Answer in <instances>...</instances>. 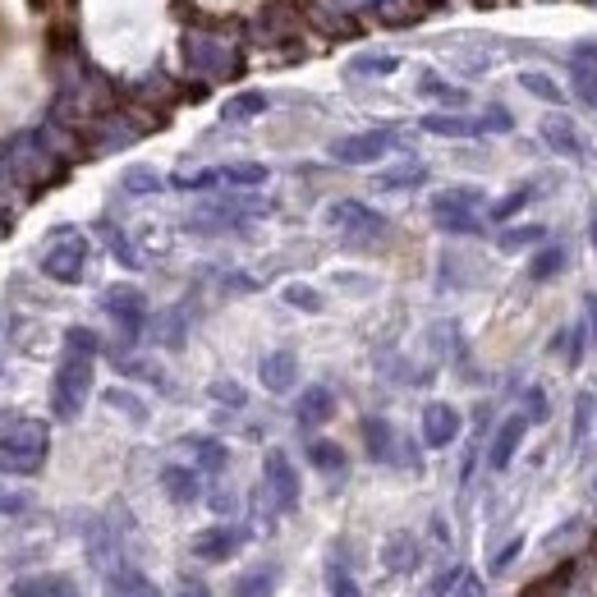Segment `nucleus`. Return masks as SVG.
<instances>
[{
    "label": "nucleus",
    "mask_w": 597,
    "mask_h": 597,
    "mask_svg": "<svg viewBox=\"0 0 597 597\" xmlns=\"http://www.w3.org/2000/svg\"><path fill=\"white\" fill-rule=\"evenodd\" d=\"M51 432L37 419H0V473L5 478H33L47 469Z\"/></svg>",
    "instance_id": "obj_1"
},
{
    "label": "nucleus",
    "mask_w": 597,
    "mask_h": 597,
    "mask_svg": "<svg viewBox=\"0 0 597 597\" xmlns=\"http://www.w3.org/2000/svg\"><path fill=\"white\" fill-rule=\"evenodd\" d=\"M88 390H92V355L65 345V355L55 363V377H51V419L74 423L78 409L88 405Z\"/></svg>",
    "instance_id": "obj_2"
},
{
    "label": "nucleus",
    "mask_w": 597,
    "mask_h": 597,
    "mask_svg": "<svg viewBox=\"0 0 597 597\" xmlns=\"http://www.w3.org/2000/svg\"><path fill=\"white\" fill-rule=\"evenodd\" d=\"M42 276H51L55 285H78L88 272V239L84 235H74L70 225H60V231L47 239V249H42Z\"/></svg>",
    "instance_id": "obj_3"
},
{
    "label": "nucleus",
    "mask_w": 597,
    "mask_h": 597,
    "mask_svg": "<svg viewBox=\"0 0 597 597\" xmlns=\"http://www.w3.org/2000/svg\"><path fill=\"white\" fill-rule=\"evenodd\" d=\"M266 487H272L281 510L299 506V473H295L290 460H285V450H272V456H266Z\"/></svg>",
    "instance_id": "obj_4"
},
{
    "label": "nucleus",
    "mask_w": 597,
    "mask_h": 597,
    "mask_svg": "<svg viewBox=\"0 0 597 597\" xmlns=\"http://www.w3.org/2000/svg\"><path fill=\"white\" fill-rule=\"evenodd\" d=\"M101 308L125 326V336H138V326H142V295L134 290V285H115V290L101 295Z\"/></svg>",
    "instance_id": "obj_5"
},
{
    "label": "nucleus",
    "mask_w": 597,
    "mask_h": 597,
    "mask_svg": "<svg viewBox=\"0 0 597 597\" xmlns=\"http://www.w3.org/2000/svg\"><path fill=\"white\" fill-rule=\"evenodd\" d=\"M239 543H244L239 528L216 524V528H202L194 538V556H198V561H231V556L239 551Z\"/></svg>",
    "instance_id": "obj_6"
},
{
    "label": "nucleus",
    "mask_w": 597,
    "mask_h": 597,
    "mask_svg": "<svg viewBox=\"0 0 597 597\" xmlns=\"http://www.w3.org/2000/svg\"><path fill=\"white\" fill-rule=\"evenodd\" d=\"M460 432V414L450 405H427L423 409V441L427 446H450Z\"/></svg>",
    "instance_id": "obj_7"
},
{
    "label": "nucleus",
    "mask_w": 597,
    "mask_h": 597,
    "mask_svg": "<svg viewBox=\"0 0 597 597\" xmlns=\"http://www.w3.org/2000/svg\"><path fill=\"white\" fill-rule=\"evenodd\" d=\"M386 148H390V134H355V138H340L332 152L340 161H355L359 166V161H377Z\"/></svg>",
    "instance_id": "obj_8"
},
{
    "label": "nucleus",
    "mask_w": 597,
    "mask_h": 597,
    "mask_svg": "<svg viewBox=\"0 0 597 597\" xmlns=\"http://www.w3.org/2000/svg\"><path fill=\"white\" fill-rule=\"evenodd\" d=\"M10 597H78L65 574H33V580L10 584Z\"/></svg>",
    "instance_id": "obj_9"
},
{
    "label": "nucleus",
    "mask_w": 597,
    "mask_h": 597,
    "mask_svg": "<svg viewBox=\"0 0 597 597\" xmlns=\"http://www.w3.org/2000/svg\"><path fill=\"white\" fill-rule=\"evenodd\" d=\"M161 487H166V497H171L175 506L198 501V473H194V469H184V464L161 469Z\"/></svg>",
    "instance_id": "obj_10"
},
{
    "label": "nucleus",
    "mask_w": 597,
    "mask_h": 597,
    "mask_svg": "<svg viewBox=\"0 0 597 597\" xmlns=\"http://www.w3.org/2000/svg\"><path fill=\"white\" fill-rule=\"evenodd\" d=\"M332 221H336V225H349V235H377V231H386V221H382L377 212L359 208V202H340V208L332 212Z\"/></svg>",
    "instance_id": "obj_11"
},
{
    "label": "nucleus",
    "mask_w": 597,
    "mask_h": 597,
    "mask_svg": "<svg viewBox=\"0 0 597 597\" xmlns=\"http://www.w3.org/2000/svg\"><path fill=\"white\" fill-rule=\"evenodd\" d=\"M382 565L396 570V574H409V570L419 565V543L409 538V533H396V538L382 547Z\"/></svg>",
    "instance_id": "obj_12"
},
{
    "label": "nucleus",
    "mask_w": 597,
    "mask_h": 597,
    "mask_svg": "<svg viewBox=\"0 0 597 597\" xmlns=\"http://www.w3.org/2000/svg\"><path fill=\"white\" fill-rule=\"evenodd\" d=\"M332 409H336L332 390L313 386V390H308V396L299 400V423H303V427H318V423H326V419H332Z\"/></svg>",
    "instance_id": "obj_13"
},
{
    "label": "nucleus",
    "mask_w": 597,
    "mask_h": 597,
    "mask_svg": "<svg viewBox=\"0 0 597 597\" xmlns=\"http://www.w3.org/2000/svg\"><path fill=\"white\" fill-rule=\"evenodd\" d=\"M107 597H161V593L148 574L125 570V574H115V580H107Z\"/></svg>",
    "instance_id": "obj_14"
},
{
    "label": "nucleus",
    "mask_w": 597,
    "mask_h": 597,
    "mask_svg": "<svg viewBox=\"0 0 597 597\" xmlns=\"http://www.w3.org/2000/svg\"><path fill=\"white\" fill-rule=\"evenodd\" d=\"M520 437H524V419H510L501 432H497V441H492V469H506L514 460V450H520Z\"/></svg>",
    "instance_id": "obj_15"
},
{
    "label": "nucleus",
    "mask_w": 597,
    "mask_h": 597,
    "mask_svg": "<svg viewBox=\"0 0 597 597\" xmlns=\"http://www.w3.org/2000/svg\"><path fill=\"white\" fill-rule=\"evenodd\" d=\"M262 382L272 390H290L295 386V355H272L262 363Z\"/></svg>",
    "instance_id": "obj_16"
},
{
    "label": "nucleus",
    "mask_w": 597,
    "mask_h": 597,
    "mask_svg": "<svg viewBox=\"0 0 597 597\" xmlns=\"http://www.w3.org/2000/svg\"><path fill=\"white\" fill-rule=\"evenodd\" d=\"M308 460H313L322 473H340L345 469V450L332 446V441H313V446H308Z\"/></svg>",
    "instance_id": "obj_17"
},
{
    "label": "nucleus",
    "mask_w": 597,
    "mask_h": 597,
    "mask_svg": "<svg viewBox=\"0 0 597 597\" xmlns=\"http://www.w3.org/2000/svg\"><path fill=\"white\" fill-rule=\"evenodd\" d=\"M272 593H276L272 570H253V574H244V580L235 584V597H272Z\"/></svg>",
    "instance_id": "obj_18"
},
{
    "label": "nucleus",
    "mask_w": 597,
    "mask_h": 597,
    "mask_svg": "<svg viewBox=\"0 0 597 597\" xmlns=\"http://www.w3.org/2000/svg\"><path fill=\"white\" fill-rule=\"evenodd\" d=\"M262 111H266V97L262 92H244V97H235L231 107H225V120H253Z\"/></svg>",
    "instance_id": "obj_19"
},
{
    "label": "nucleus",
    "mask_w": 597,
    "mask_h": 597,
    "mask_svg": "<svg viewBox=\"0 0 597 597\" xmlns=\"http://www.w3.org/2000/svg\"><path fill=\"white\" fill-rule=\"evenodd\" d=\"M363 437H368L373 460H386V456H390V427H386L382 419H368V423H363Z\"/></svg>",
    "instance_id": "obj_20"
},
{
    "label": "nucleus",
    "mask_w": 597,
    "mask_h": 597,
    "mask_svg": "<svg viewBox=\"0 0 597 597\" xmlns=\"http://www.w3.org/2000/svg\"><path fill=\"white\" fill-rule=\"evenodd\" d=\"M28 506H33L28 492H18V487H5V483H0V514H24Z\"/></svg>",
    "instance_id": "obj_21"
},
{
    "label": "nucleus",
    "mask_w": 597,
    "mask_h": 597,
    "mask_svg": "<svg viewBox=\"0 0 597 597\" xmlns=\"http://www.w3.org/2000/svg\"><path fill=\"white\" fill-rule=\"evenodd\" d=\"M107 405H111V409H125V414H129L134 423L148 419V409H142V405L129 396V390H107Z\"/></svg>",
    "instance_id": "obj_22"
},
{
    "label": "nucleus",
    "mask_w": 597,
    "mask_h": 597,
    "mask_svg": "<svg viewBox=\"0 0 597 597\" xmlns=\"http://www.w3.org/2000/svg\"><path fill=\"white\" fill-rule=\"evenodd\" d=\"M326 588H332V597H363L359 584H355V574L340 570V565H332V580H326Z\"/></svg>",
    "instance_id": "obj_23"
},
{
    "label": "nucleus",
    "mask_w": 597,
    "mask_h": 597,
    "mask_svg": "<svg viewBox=\"0 0 597 597\" xmlns=\"http://www.w3.org/2000/svg\"><path fill=\"white\" fill-rule=\"evenodd\" d=\"M125 189H129V194H152V189H161V179H157L152 171H142V166H138V171L125 175Z\"/></svg>",
    "instance_id": "obj_24"
},
{
    "label": "nucleus",
    "mask_w": 597,
    "mask_h": 597,
    "mask_svg": "<svg viewBox=\"0 0 597 597\" xmlns=\"http://www.w3.org/2000/svg\"><path fill=\"white\" fill-rule=\"evenodd\" d=\"M194 450H198V460L208 464L212 473L225 469V446H216V441H194Z\"/></svg>",
    "instance_id": "obj_25"
},
{
    "label": "nucleus",
    "mask_w": 597,
    "mask_h": 597,
    "mask_svg": "<svg viewBox=\"0 0 597 597\" xmlns=\"http://www.w3.org/2000/svg\"><path fill=\"white\" fill-rule=\"evenodd\" d=\"M101 231H107V225H101ZM111 235V253L120 258V262H129V266H138V253H134V244L125 239V235H115V231H107Z\"/></svg>",
    "instance_id": "obj_26"
},
{
    "label": "nucleus",
    "mask_w": 597,
    "mask_h": 597,
    "mask_svg": "<svg viewBox=\"0 0 597 597\" xmlns=\"http://www.w3.org/2000/svg\"><path fill=\"white\" fill-rule=\"evenodd\" d=\"M285 299L299 303V308H308V313H313V308H322V299H318L313 290H303V285H290V290H285Z\"/></svg>",
    "instance_id": "obj_27"
},
{
    "label": "nucleus",
    "mask_w": 597,
    "mask_h": 597,
    "mask_svg": "<svg viewBox=\"0 0 597 597\" xmlns=\"http://www.w3.org/2000/svg\"><path fill=\"white\" fill-rule=\"evenodd\" d=\"M175 597H212V588H208V580H179V588H175Z\"/></svg>",
    "instance_id": "obj_28"
},
{
    "label": "nucleus",
    "mask_w": 597,
    "mask_h": 597,
    "mask_svg": "<svg viewBox=\"0 0 597 597\" xmlns=\"http://www.w3.org/2000/svg\"><path fill=\"white\" fill-rule=\"evenodd\" d=\"M423 179V171H390L382 184H386V189H409V184H419Z\"/></svg>",
    "instance_id": "obj_29"
},
{
    "label": "nucleus",
    "mask_w": 597,
    "mask_h": 597,
    "mask_svg": "<svg viewBox=\"0 0 597 597\" xmlns=\"http://www.w3.org/2000/svg\"><path fill=\"white\" fill-rule=\"evenodd\" d=\"M514 556H520V543H510V547H501L497 556H492V574H501L510 561H514Z\"/></svg>",
    "instance_id": "obj_30"
},
{
    "label": "nucleus",
    "mask_w": 597,
    "mask_h": 597,
    "mask_svg": "<svg viewBox=\"0 0 597 597\" xmlns=\"http://www.w3.org/2000/svg\"><path fill=\"white\" fill-rule=\"evenodd\" d=\"M212 390H216V400H225V405H244V390L231 386V382H221V386H212Z\"/></svg>",
    "instance_id": "obj_31"
},
{
    "label": "nucleus",
    "mask_w": 597,
    "mask_h": 597,
    "mask_svg": "<svg viewBox=\"0 0 597 597\" xmlns=\"http://www.w3.org/2000/svg\"><path fill=\"white\" fill-rule=\"evenodd\" d=\"M460 588H456V597H483V588H478V580H473V574H460Z\"/></svg>",
    "instance_id": "obj_32"
},
{
    "label": "nucleus",
    "mask_w": 597,
    "mask_h": 597,
    "mask_svg": "<svg viewBox=\"0 0 597 597\" xmlns=\"http://www.w3.org/2000/svg\"><path fill=\"white\" fill-rule=\"evenodd\" d=\"M28 10H37V14H51V0H24Z\"/></svg>",
    "instance_id": "obj_33"
}]
</instances>
